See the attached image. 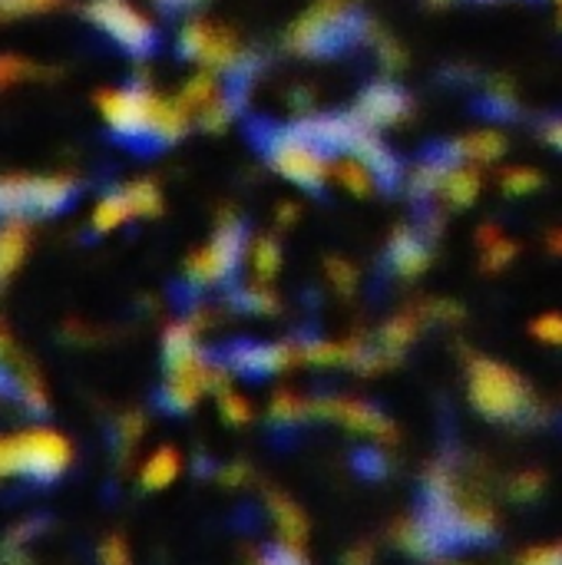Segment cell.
<instances>
[{
    "mask_svg": "<svg viewBox=\"0 0 562 565\" xmlns=\"http://www.w3.org/2000/svg\"><path fill=\"white\" fill-rule=\"evenodd\" d=\"M99 113L109 132L129 149L172 146L185 132V109L156 96L146 83H126L119 89L99 93Z\"/></svg>",
    "mask_w": 562,
    "mask_h": 565,
    "instance_id": "obj_1",
    "label": "cell"
},
{
    "mask_svg": "<svg viewBox=\"0 0 562 565\" xmlns=\"http://www.w3.org/2000/svg\"><path fill=\"white\" fill-rule=\"evenodd\" d=\"M252 142L262 149L265 162L285 175L288 182L308 189V192H321L325 179H328V166L331 156L315 146L295 122L291 126H275V122H252L248 129Z\"/></svg>",
    "mask_w": 562,
    "mask_h": 565,
    "instance_id": "obj_2",
    "label": "cell"
},
{
    "mask_svg": "<svg viewBox=\"0 0 562 565\" xmlns=\"http://www.w3.org/2000/svg\"><path fill=\"white\" fill-rule=\"evenodd\" d=\"M368 36V13L354 0H318L288 33L291 50L305 56H338Z\"/></svg>",
    "mask_w": 562,
    "mask_h": 565,
    "instance_id": "obj_3",
    "label": "cell"
},
{
    "mask_svg": "<svg viewBox=\"0 0 562 565\" xmlns=\"http://www.w3.org/2000/svg\"><path fill=\"white\" fill-rule=\"evenodd\" d=\"M166 351V387H162V404L176 414L192 411L199 397L215 384V364L202 354L195 341L192 324H172L162 341Z\"/></svg>",
    "mask_w": 562,
    "mask_h": 565,
    "instance_id": "obj_4",
    "label": "cell"
},
{
    "mask_svg": "<svg viewBox=\"0 0 562 565\" xmlns=\"http://www.w3.org/2000/svg\"><path fill=\"white\" fill-rule=\"evenodd\" d=\"M470 401L490 420H523L533 411V391L527 381L490 358H477L470 364Z\"/></svg>",
    "mask_w": 562,
    "mask_h": 565,
    "instance_id": "obj_5",
    "label": "cell"
},
{
    "mask_svg": "<svg viewBox=\"0 0 562 565\" xmlns=\"http://www.w3.org/2000/svg\"><path fill=\"white\" fill-rule=\"evenodd\" d=\"M76 199V185L70 179H26L7 175L0 179V218L23 215H56Z\"/></svg>",
    "mask_w": 562,
    "mask_h": 565,
    "instance_id": "obj_6",
    "label": "cell"
},
{
    "mask_svg": "<svg viewBox=\"0 0 562 565\" xmlns=\"http://www.w3.org/2000/svg\"><path fill=\"white\" fill-rule=\"evenodd\" d=\"M7 463L10 477H23L30 483H53L70 463V447L60 434L30 430L7 440Z\"/></svg>",
    "mask_w": 562,
    "mask_h": 565,
    "instance_id": "obj_7",
    "label": "cell"
},
{
    "mask_svg": "<svg viewBox=\"0 0 562 565\" xmlns=\"http://www.w3.org/2000/svg\"><path fill=\"white\" fill-rule=\"evenodd\" d=\"M245 255V225L242 222H222L205 248H199L185 265V281L192 288H212L235 278Z\"/></svg>",
    "mask_w": 562,
    "mask_h": 565,
    "instance_id": "obj_8",
    "label": "cell"
},
{
    "mask_svg": "<svg viewBox=\"0 0 562 565\" xmlns=\"http://www.w3.org/2000/svg\"><path fill=\"white\" fill-rule=\"evenodd\" d=\"M86 17L129 56H149L159 43L156 26L126 0H93L86 7Z\"/></svg>",
    "mask_w": 562,
    "mask_h": 565,
    "instance_id": "obj_9",
    "label": "cell"
},
{
    "mask_svg": "<svg viewBox=\"0 0 562 565\" xmlns=\"http://www.w3.org/2000/svg\"><path fill=\"white\" fill-rule=\"evenodd\" d=\"M179 50H182V56L199 60V63L219 70V73H232L245 60V53L238 50L235 36L229 30L215 26V23H205V20H192L182 30Z\"/></svg>",
    "mask_w": 562,
    "mask_h": 565,
    "instance_id": "obj_10",
    "label": "cell"
},
{
    "mask_svg": "<svg viewBox=\"0 0 562 565\" xmlns=\"http://www.w3.org/2000/svg\"><path fill=\"white\" fill-rule=\"evenodd\" d=\"M407 109H411L407 93H404L397 83H391V79H378V83H371V86L361 93V99H358V106H354V116H358L371 132H378V129L394 126L397 119H404Z\"/></svg>",
    "mask_w": 562,
    "mask_h": 565,
    "instance_id": "obj_11",
    "label": "cell"
},
{
    "mask_svg": "<svg viewBox=\"0 0 562 565\" xmlns=\"http://www.w3.org/2000/svg\"><path fill=\"white\" fill-rule=\"evenodd\" d=\"M298 358V348L291 344H235L229 351V364L235 374L245 377H265V374H278L285 367H291Z\"/></svg>",
    "mask_w": 562,
    "mask_h": 565,
    "instance_id": "obj_12",
    "label": "cell"
},
{
    "mask_svg": "<svg viewBox=\"0 0 562 565\" xmlns=\"http://www.w3.org/2000/svg\"><path fill=\"white\" fill-rule=\"evenodd\" d=\"M321 411L331 420H338L348 430H354V434H368L374 440H391L394 437V424L381 411H374L368 404H358V401H325Z\"/></svg>",
    "mask_w": 562,
    "mask_h": 565,
    "instance_id": "obj_13",
    "label": "cell"
},
{
    "mask_svg": "<svg viewBox=\"0 0 562 565\" xmlns=\"http://www.w3.org/2000/svg\"><path fill=\"white\" fill-rule=\"evenodd\" d=\"M371 175H374V185H381V189H397V182H401V162H397V156L378 139V132H364L361 139H358V146H354V152H351Z\"/></svg>",
    "mask_w": 562,
    "mask_h": 565,
    "instance_id": "obj_14",
    "label": "cell"
},
{
    "mask_svg": "<svg viewBox=\"0 0 562 565\" xmlns=\"http://www.w3.org/2000/svg\"><path fill=\"white\" fill-rule=\"evenodd\" d=\"M427 262H431V248H427V242H424L417 232L404 228V232L394 235V242H391V248H388V265H391L397 275L414 278V275H421V271L427 268Z\"/></svg>",
    "mask_w": 562,
    "mask_h": 565,
    "instance_id": "obj_15",
    "label": "cell"
},
{
    "mask_svg": "<svg viewBox=\"0 0 562 565\" xmlns=\"http://www.w3.org/2000/svg\"><path fill=\"white\" fill-rule=\"evenodd\" d=\"M268 513H272V520H275V526H278V543H288V546H298L301 550V543H305V533H308V523H305V513L288 500V497H282V493H272L268 497Z\"/></svg>",
    "mask_w": 562,
    "mask_h": 565,
    "instance_id": "obj_16",
    "label": "cell"
},
{
    "mask_svg": "<svg viewBox=\"0 0 562 565\" xmlns=\"http://www.w3.org/2000/svg\"><path fill=\"white\" fill-rule=\"evenodd\" d=\"M23 255H26V225L20 218H10L0 225V285L10 281Z\"/></svg>",
    "mask_w": 562,
    "mask_h": 565,
    "instance_id": "obj_17",
    "label": "cell"
},
{
    "mask_svg": "<svg viewBox=\"0 0 562 565\" xmlns=\"http://www.w3.org/2000/svg\"><path fill=\"white\" fill-rule=\"evenodd\" d=\"M454 152H457L460 162H467V159L470 162H490V159H497L503 152V136L494 132V129H477V132L457 139Z\"/></svg>",
    "mask_w": 562,
    "mask_h": 565,
    "instance_id": "obj_18",
    "label": "cell"
},
{
    "mask_svg": "<svg viewBox=\"0 0 562 565\" xmlns=\"http://www.w3.org/2000/svg\"><path fill=\"white\" fill-rule=\"evenodd\" d=\"M132 215H136L132 212V202H129L126 189H119V192H109V195L99 199V205L93 212V228L96 232H113V228H119Z\"/></svg>",
    "mask_w": 562,
    "mask_h": 565,
    "instance_id": "obj_19",
    "label": "cell"
},
{
    "mask_svg": "<svg viewBox=\"0 0 562 565\" xmlns=\"http://www.w3.org/2000/svg\"><path fill=\"white\" fill-rule=\"evenodd\" d=\"M176 477H179V454H176L172 447L156 450V454L146 460V467H142V483H146V490H166Z\"/></svg>",
    "mask_w": 562,
    "mask_h": 565,
    "instance_id": "obj_20",
    "label": "cell"
},
{
    "mask_svg": "<svg viewBox=\"0 0 562 565\" xmlns=\"http://www.w3.org/2000/svg\"><path fill=\"white\" fill-rule=\"evenodd\" d=\"M480 192V175L470 169V166H454L447 182H444V195L454 202V205H470Z\"/></svg>",
    "mask_w": 562,
    "mask_h": 565,
    "instance_id": "obj_21",
    "label": "cell"
},
{
    "mask_svg": "<svg viewBox=\"0 0 562 565\" xmlns=\"http://www.w3.org/2000/svg\"><path fill=\"white\" fill-rule=\"evenodd\" d=\"M414 334H417V321L411 318V315H404V318H394L388 328H384V351H404L411 341H414Z\"/></svg>",
    "mask_w": 562,
    "mask_h": 565,
    "instance_id": "obj_22",
    "label": "cell"
},
{
    "mask_svg": "<svg viewBox=\"0 0 562 565\" xmlns=\"http://www.w3.org/2000/svg\"><path fill=\"white\" fill-rule=\"evenodd\" d=\"M126 195H129L136 215H156L159 212V192H156L152 182H132L126 189Z\"/></svg>",
    "mask_w": 562,
    "mask_h": 565,
    "instance_id": "obj_23",
    "label": "cell"
},
{
    "mask_svg": "<svg viewBox=\"0 0 562 565\" xmlns=\"http://www.w3.org/2000/svg\"><path fill=\"white\" fill-rule=\"evenodd\" d=\"M278 265H282L278 245H275L272 238H262V242L255 245V275H258L262 281H268V278H275Z\"/></svg>",
    "mask_w": 562,
    "mask_h": 565,
    "instance_id": "obj_24",
    "label": "cell"
},
{
    "mask_svg": "<svg viewBox=\"0 0 562 565\" xmlns=\"http://www.w3.org/2000/svg\"><path fill=\"white\" fill-rule=\"evenodd\" d=\"M305 414H308L305 401L295 397L291 391H282V394L272 401V417H275L278 424H295V420H301Z\"/></svg>",
    "mask_w": 562,
    "mask_h": 565,
    "instance_id": "obj_25",
    "label": "cell"
},
{
    "mask_svg": "<svg viewBox=\"0 0 562 565\" xmlns=\"http://www.w3.org/2000/svg\"><path fill=\"white\" fill-rule=\"evenodd\" d=\"M338 175L344 179V185L351 189V192H358V195H364V192H371V185H374V175L351 156L348 162H341L338 166Z\"/></svg>",
    "mask_w": 562,
    "mask_h": 565,
    "instance_id": "obj_26",
    "label": "cell"
},
{
    "mask_svg": "<svg viewBox=\"0 0 562 565\" xmlns=\"http://www.w3.org/2000/svg\"><path fill=\"white\" fill-rule=\"evenodd\" d=\"M510 258H513V245L507 238H497L494 228H487L484 232V262H487V268H500Z\"/></svg>",
    "mask_w": 562,
    "mask_h": 565,
    "instance_id": "obj_27",
    "label": "cell"
},
{
    "mask_svg": "<svg viewBox=\"0 0 562 565\" xmlns=\"http://www.w3.org/2000/svg\"><path fill=\"white\" fill-rule=\"evenodd\" d=\"M530 334L537 338V341H543V344H550V348H562V315H543V318H537L533 324H530Z\"/></svg>",
    "mask_w": 562,
    "mask_h": 565,
    "instance_id": "obj_28",
    "label": "cell"
},
{
    "mask_svg": "<svg viewBox=\"0 0 562 565\" xmlns=\"http://www.w3.org/2000/svg\"><path fill=\"white\" fill-rule=\"evenodd\" d=\"M477 109H480L484 116H494V119H513V116H517V103H513L507 93H487V96L477 103Z\"/></svg>",
    "mask_w": 562,
    "mask_h": 565,
    "instance_id": "obj_29",
    "label": "cell"
},
{
    "mask_svg": "<svg viewBox=\"0 0 562 565\" xmlns=\"http://www.w3.org/2000/svg\"><path fill=\"white\" fill-rule=\"evenodd\" d=\"M258 565H308V563H305V556H301V550H298V546L275 543V546H268V550L262 553Z\"/></svg>",
    "mask_w": 562,
    "mask_h": 565,
    "instance_id": "obj_30",
    "label": "cell"
},
{
    "mask_svg": "<svg viewBox=\"0 0 562 565\" xmlns=\"http://www.w3.org/2000/svg\"><path fill=\"white\" fill-rule=\"evenodd\" d=\"M540 185V175L533 172V169H510L507 175H503V189L510 192V195H527V192H533Z\"/></svg>",
    "mask_w": 562,
    "mask_h": 565,
    "instance_id": "obj_31",
    "label": "cell"
},
{
    "mask_svg": "<svg viewBox=\"0 0 562 565\" xmlns=\"http://www.w3.org/2000/svg\"><path fill=\"white\" fill-rule=\"evenodd\" d=\"M222 414H225L229 424H248V420H252L248 401H245L242 394H235V391H225V394H222Z\"/></svg>",
    "mask_w": 562,
    "mask_h": 565,
    "instance_id": "obj_32",
    "label": "cell"
},
{
    "mask_svg": "<svg viewBox=\"0 0 562 565\" xmlns=\"http://www.w3.org/2000/svg\"><path fill=\"white\" fill-rule=\"evenodd\" d=\"M517 565H562V543H547V546H533L520 556Z\"/></svg>",
    "mask_w": 562,
    "mask_h": 565,
    "instance_id": "obj_33",
    "label": "cell"
},
{
    "mask_svg": "<svg viewBox=\"0 0 562 565\" xmlns=\"http://www.w3.org/2000/svg\"><path fill=\"white\" fill-rule=\"evenodd\" d=\"M56 0H0V17H20V13H40L50 10Z\"/></svg>",
    "mask_w": 562,
    "mask_h": 565,
    "instance_id": "obj_34",
    "label": "cell"
},
{
    "mask_svg": "<svg viewBox=\"0 0 562 565\" xmlns=\"http://www.w3.org/2000/svg\"><path fill=\"white\" fill-rule=\"evenodd\" d=\"M30 73V63L26 60H20V56H0V86H10V83H17V79H23Z\"/></svg>",
    "mask_w": 562,
    "mask_h": 565,
    "instance_id": "obj_35",
    "label": "cell"
},
{
    "mask_svg": "<svg viewBox=\"0 0 562 565\" xmlns=\"http://www.w3.org/2000/svg\"><path fill=\"white\" fill-rule=\"evenodd\" d=\"M103 565H129V556H126L123 540H109V543L103 546Z\"/></svg>",
    "mask_w": 562,
    "mask_h": 565,
    "instance_id": "obj_36",
    "label": "cell"
},
{
    "mask_svg": "<svg viewBox=\"0 0 562 565\" xmlns=\"http://www.w3.org/2000/svg\"><path fill=\"white\" fill-rule=\"evenodd\" d=\"M543 139H547L553 149H560L562 152V116H550V119L543 122Z\"/></svg>",
    "mask_w": 562,
    "mask_h": 565,
    "instance_id": "obj_37",
    "label": "cell"
},
{
    "mask_svg": "<svg viewBox=\"0 0 562 565\" xmlns=\"http://www.w3.org/2000/svg\"><path fill=\"white\" fill-rule=\"evenodd\" d=\"M3 397H17V377L3 367V361H0V401Z\"/></svg>",
    "mask_w": 562,
    "mask_h": 565,
    "instance_id": "obj_38",
    "label": "cell"
},
{
    "mask_svg": "<svg viewBox=\"0 0 562 565\" xmlns=\"http://www.w3.org/2000/svg\"><path fill=\"white\" fill-rule=\"evenodd\" d=\"M374 563V556H371V550L368 546H358V550H351L348 556H344V565H371Z\"/></svg>",
    "mask_w": 562,
    "mask_h": 565,
    "instance_id": "obj_39",
    "label": "cell"
},
{
    "mask_svg": "<svg viewBox=\"0 0 562 565\" xmlns=\"http://www.w3.org/2000/svg\"><path fill=\"white\" fill-rule=\"evenodd\" d=\"M162 10H169V13H176V10H185V7H192V3H199V0H156Z\"/></svg>",
    "mask_w": 562,
    "mask_h": 565,
    "instance_id": "obj_40",
    "label": "cell"
},
{
    "mask_svg": "<svg viewBox=\"0 0 562 565\" xmlns=\"http://www.w3.org/2000/svg\"><path fill=\"white\" fill-rule=\"evenodd\" d=\"M7 351H10V341H7V334H3V328H0V361L7 358Z\"/></svg>",
    "mask_w": 562,
    "mask_h": 565,
    "instance_id": "obj_41",
    "label": "cell"
},
{
    "mask_svg": "<svg viewBox=\"0 0 562 565\" xmlns=\"http://www.w3.org/2000/svg\"><path fill=\"white\" fill-rule=\"evenodd\" d=\"M553 252H560L562 255V232H556V238H553Z\"/></svg>",
    "mask_w": 562,
    "mask_h": 565,
    "instance_id": "obj_42",
    "label": "cell"
}]
</instances>
